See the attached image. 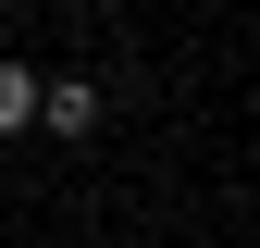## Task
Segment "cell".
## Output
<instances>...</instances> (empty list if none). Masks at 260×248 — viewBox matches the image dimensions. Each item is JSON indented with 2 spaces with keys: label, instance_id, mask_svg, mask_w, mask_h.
I'll return each mask as SVG.
<instances>
[{
  "label": "cell",
  "instance_id": "1",
  "mask_svg": "<svg viewBox=\"0 0 260 248\" xmlns=\"http://www.w3.org/2000/svg\"><path fill=\"white\" fill-rule=\"evenodd\" d=\"M50 137H100V75H50Z\"/></svg>",
  "mask_w": 260,
  "mask_h": 248
},
{
  "label": "cell",
  "instance_id": "2",
  "mask_svg": "<svg viewBox=\"0 0 260 248\" xmlns=\"http://www.w3.org/2000/svg\"><path fill=\"white\" fill-rule=\"evenodd\" d=\"M25 124H50V75L0 62V137H25Z\"/></svg>",
  "mask_w": 260,
  "mask_h": 248
},
{
  "label": "cell",
  "instance_id": "3",
  "mask_svg": "<svg viewBox=\"0 0 260 248\" xmlns=\"http://www.w3.org/2000/svg\"><path fill=\"white\" fill-rule=\"evenodd\" d=\"M100 13H112V0H100Z\"/></svg>",
  "mask_w": 260,
  "mask_h": 248
}]
</instances>
